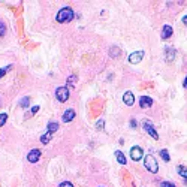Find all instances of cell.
<instances>
[{"label":"cell","mask_w":187,"mask_h":187,"mask_svg":"<svg viewBox=\"0 0 187 187\" xmlns=\"http://www.w3.org/2000/svg\"><path fill=\"white\" fill-rule=\"evenodd\" d=\"M160 187H175V184L174 183H168V181H162Z\"/></svg>","instance_id":"cell-20"},{"label":"cell","mask_w":187,"mask_h":187,"mask_svg":"<svg viewBox=\"0 0 187 187\" xmlns=\"http://www.w3.org/2000/svg\"><path fill=\"white\" fill-rule=\"evenodd\" d=\"M75 82H76V76H75V75H70L69 80H67V87H74Z\"/></svg>","instance_id":"cell-16"},{"label":"cell","mask_w":187,"mask_h":187,"mask_svg":"<svg viewBox=\"0 0 187 187\" xmlns=\"http://www.w3.org/2000/svg\"><path fill=\"white\" fill-rule=\"evenodd\" d=\"M174 59H175V49L168 48L166 49V61H172Z\"/></svg>","instance_id":"cell-13"},{"label":"cell","mask_w":187,"mask_h":187,"mask_svg":"<svg viewBox=\"0 0 187 187\" xmlns=\"http://www.w3.org/2000/svg\"><path fill=\"white\" fill-rule=\"evenodd\" d=\"M55 130H59V123H55V121H49L48 123V132L49 133H53Z\"/></svg>","instance_id":"cell-14"},{"label":"cell","mask_w":187,"mask_h":187,"mask_svg":"<svg viewBox=\"0 0 187 187\" xmlns=\"http://www.w3.org/2000/svg\"><path fill=\"white\" fill-rule=\"evenodd\" d=\"M60 187H74V184L69 181H63V183H60Z\"/></svg>","instance_id":"cell-23"},{"label":"cell","mask_w":187,"mask_h":187,"mask_svg":"<svg viewBox=\"0 0 187 187\" xmlns=\"http://www.w3.org/2000/svg\"><path fill=\"white\" fill-rule=\"evenodd\" d=\"M183 23H184V24L187 26V17H184V18H183Z\"/></svg>","instance_id":"cell-28"},{"label":"cell","mask_w":187,"mask_h":187,"mask_svg":"<svg viewBox=\"0 0 187 187\" xmlns=\"http://www.w3.org/2000/svg\"><path fill=\"white\" fill-rule=\"evenodd\" d=\"M186 184H187V180H186Z\"/></svg>","instance_id":"cell-30"},{"label":"cell","mask_w":187,"mask_h":187,"mask_svg":"<svg viewBox=\"0 0 187 187\" xmlns=\"http://www.w3.org/2000/svg\"><path fill=\"white\" fill-rule=\"evenodd\" d=\"M151 105H153V99H151V97H148V96L139 97V106L141 108H150Z\"/></svg>","instance_id":"cell-8"},{"label":"cell","mask_w":187,"mask_h":187,"mask_svg":"<svg viewBox=\"0 0 187 187\" xmlns=\"http://www.w3.org/2000/svg\"><path fill=\"white\" fill-rule=\"evenodd\" d=\"M39 159H40V151L39 150H32L30 153L27 154V160L32 162V163H36Z\"/></svg>","instance_id":"cell-7"},{"label":"cell","mask_w":187,"mask_h":187,"mask_svg":"<svg viewBox=\"0 0 187 187\" xmlns=\"http://www.w3.org/2000/svg\"><path fill=\"white\" fill-rule=\"evenodd\" d=\"M29 102H30V100H29V97H24V99L21 100V106H23V108L29 106Z\"/></svg>","instance_id":"cell-22"},{"label":"cell","mask_w":187,"mask_h":187,"mask_svg":"<svg viewBox=\"0 0 187 187\" xmlns=\"http://www.w3.org/2000/svg\"><path fill=\"white\" fill-rule=\"evenodd\" d=\"M178 174L181 175V177H184L187 180V168H184V166H178Z\"/></svg>","instance_id":"cell-18"},{"label":"cell","mask_w":187,"mask_h":187,"mask_svg":"<svg viewBox=\"0 0 187 187\" xmlns=\"http://www.w3.org/2000/svg\"><path fill=\"white\" fill-rule=\"evenodd\" d=\"M142 157H144V151H142V148L138 147V145L132 147V150H130V159H133V160H139V159H142Z\"/></svg>","instance_id":"cell-4"},{"label":"cell","mask_w":187,"mask_h":187,"mask_svg":"<svg viewBox=\"0 0 187 187\" xmlns=\"http://www.w3.org/2000/svg\"><path fill=\"white\" fill-rule=\"evenodd\" d=\"M5 32H6L5 23H2V21H0V36H3V34H5Z\"/></svg>","instance_id":"cell-21"},{"label":"cell","mask_w":187,"mask_h":187,"mask_svg":"<svg viewBox=\"0 0 187 187\" xmlns=\"http://www.w3.org/2000/svg\"><path fill=\"white\" fill-rule=\"evenodd\" d=\"M144 165H145V168H147L150 172H153V174H156V172L159 171V165H157L156 159H154L151 154H148V156L144 157Z\"/></svg>","instance_id":"cell-2"},{"label":"cell","mask_w":187,"mask_h":187,"mask_svg":"<svg viewBox=\"0 0 187 187\" xmlns=\"http://www.w3.org/2000/svg\"><path fill=\"white\" fill-rule=\"evenodd\" d=\"M55 97L59 99V102H66L69 99V88L67 87H59L55 90Z\"/></svg>","instance_id":"cell-3"},{"label":"cell","mask_w":187,"mask_h":187,"mask_svg":"<svg viewBox=\"0 0 187 187\" xmlns=\"http://www.w3.org/2000/svg\"><path fill=\"white\" fill-rule=\"evenodd\" d=\"M144 127H145V130H147L148 135H150L153 139H159V135H157V132H156V129L150 124V121H148V120L144 121Z\"/></svg>","instance_id":"cell-6"},{"label":"cell","mask_w":187,"mask_h":187,"mask_svg":"<svg viewBox=\"0 0 187 187\" xmlns=\"http://www.w3.org/2000/svg\"><path fill=\"white\" fill-rule=\"evenodd\" d=\"M51 138H53V135L49 133V132H47L45 135H42V136H40V142H42V144H48V142L51 141Z\"/></svg>","instance_id":"cell-15"},{"label":"cell","mask_w":187,"mask_h":187,"mask_svg":"<svg viewBox=\"0 0 187 187\" xmlns=\"http://www.w3.org/2000/svg\"><path fill=\"white\" fill-rule=\"evenodd\" d=\"M74 11L70 9V8H63V9H60V12L57 13V21L59 23H66V21H72L74 20Z\"/></svg>","instance_id":"cell-1"},{"label":"cell","mask_w":187,"mask_h":187,"mask_svg":"<svg viewBox=\"0 0 187 187\" xmlns=\"http://www.w3.org/2000/svg\"><path fill=\"white\" fill-rule=\"evenodd\" d=\"M8 120V114H0V126H3Z\"/></svg>","instance_id":"cell-19"},{"label":"cell","mask_w":187,"mask_h":187,"mask_svg":"<svg viewBox=\"0 0 187 187\" xmlns=\"http://www.w3.org/2000/svg\"><path fill=\"white\" fill-rule=\"evenodd\" d=\"M61 118H63V121H65V123H69V121H72V120L75 118V111H74V109H66Z\"/></svg>","instance_id":"cell-10"},{"label":"cell","mask_w":187,"mask_h":187,"mask_svg":"<svg viewBox=\"0 0 187 187\" xmlns=\"http://www.w3.org/2000/svg\"><path fill=\"white\" fill-rule=\"evenodd\" d=\"M123 102L126 103L127 106H132V105H133L135 97H133V94H132V91H126V93L123 94Z\"/></svg>","instance_id":"cell-9"},{"label":"cell","mask_w":187,"mask_h":187,"mask_svg":"<svg viewBox=\"0 0 187 187\" xmlns=\"http://www.w3.org/2000/svg\"><path fill=\"white\" fill-rule=\"evenodd\" d=\"M184 87L187 88V76H186V80H184Z\"/></svg>","instance_id":"cell-29"},{"label":"cell","mask_w":187,"mask_h":187,"mask_svg":"<svg viewBox=\"0 0 187 187\" xmlns=\"http://www.w3.org/2000/svg\"><path fill=\"white\" fill-rule=\"evenodd\" d=\"M9 69H11V66H8V67H3V69H0V78H2L3 75L6 74V72L9 70Z\"/></svg>","instance_id":"cell-24"},{"label":"cell","mask_w":187,"mask_h":187,"mask_svg":"<svg viewBox=\"0 0 187 187\" xmlns=\"http://www.w3.org/2000/svg\"><path fill=\"white\" fill-rule=\"evenodd\" d=\"M172 27L166 24V26H163V30H162V39H169L171 36H172Z\"/></svg>","instance_id":"cell-11"},{"label":"cell","mask_w":187,"mask_h":187,"mask_svg":"<svg viewBox=\"0 0 187 187\" xmlns=\"http://www.w3.org/2000/svg\"><path fill=\"white\" fill-rule=\"evenodd\" d=\"M38 111H39V106H33V108H32V111H30V114L33 115V114H36Z\"/></svg>","instance_id":"cell-25"},{"label":"cell","mask_w":187,"mask_h":187,"mask_svg":"<svg viewBox=\"0 0 187 187\" xmlns=\"http://www.w3.org/2000/svg\"><path fill=\"white\" fill-rule=\"evenodd\" d=\"M160 156L163 157V160H165V162H169V160H171V157H169V153H168V150H160Z\"/></svg>","instance_id":"cell-17"},{"label":"cell","mask_w":187,"mask_h":187,"mask_svg":"<svg viewBox=\"0 0 187 187\" xmlns=\"http://www.w3.org/2000/svg\"><path fill=\"white\" fill-rule=\"evenodd\" d=\"M97 123H99V124H97V129H102V126H105V121L103 120H99Z\"/></svg>","instance_id":"cell-26"},{"label":"cell","mask_w":187,"mask_h":187,"mask_svg":"<svg viewBox=\"0 0 187 187\" xmlns=\"http://www.w3.org/2000/svg\"><path fill=\"white\" fill-rule=\"evenodd\" d=\"M115 157H117V160H118V163H121V165H126V157H124V154L121 153L120 150H117L115 151Z\"/></svg>","instance_id":"cell-12"},{"label":"cell","mask_w":187,"mask_h":187,"mask_svg":"<svg viewBox=\"0 0 187 187\" xmlns=\"http://www.w3.org/2000/svg\"><path fill=\"white\" fill-rule=\"evenodd\" d=\"M130 126H132V127H136V121L132 120V121H130Z\"/></svg>","instance_id":"cell-27"},{"label":"cell","mask_w":187,"mask_h":187,"mask_svg":"<svg viewBox=\"0 0 187 187\" xmlns=\"http://www.w3.org/2000/svg\"><path fill=\"white\" fill-rule=\"evenodd\" d=\"M142 57H144V51H135L129 55V61L132 63V65H136V63H139L142 60Z\"/></svg>","instance_id":"cell-5"}]
</instances>
